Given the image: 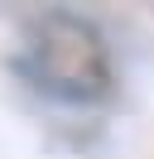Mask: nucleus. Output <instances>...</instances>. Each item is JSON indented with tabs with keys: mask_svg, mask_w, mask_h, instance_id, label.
Masks as SVG:
<instances>
[{
	"mask_svg": "<svg viewBox=\"0 0 154 159\" xmlns=\"http://www.w3.org/2000/svg\"><path fill=\"white\" fill-rule=\"evenodd\" d=\"M43 68L34 72L38 87L58 92L67 101H96L111 82V63H106V48L96 39V29L87 20H72V15H53L43 24Z\"/></svg>",
	"mask_w": 154,
	"mask_h": 159,
	"instance_id": "f257e3e1",
	"label": "nucleus"
}]
</instances>
